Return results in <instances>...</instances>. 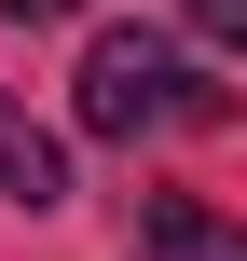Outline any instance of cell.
<instances>
[{
	"label": "cell",
	"mask_w": 247,
	"mask_h": 261,
	"mask_svg": "<svg viewBox=\"0 0 247 261\" xmlns=\"http://www.w3.org/2000/svg\"><path fill=\"white\" fill-rule=\"evenodd\" d=\"M69 110H83V138H124V151H138V138L220 124L234 96H220L165 28H96V41H83V96H69Z\"/></svg>",
	"instance_id": "1"
},
{
	"label": "cell",
	"mask_w": 247,
	"mask_h": 261,
	"mask_svg": "<svg viewBox=\"0 0 247 261\" xmlns=\"http://www.w3.org/2000/svg\"><path fill=\"white\" fill-rule=\"evenodd\" d=\"M0 206H28V220H41V206H69V138H55V124H28L14 96H0Z\"/></svg>",
	"instance_id": "2"
},
{
	"label": "cell",
	"mask_w": 247,
	"mask_h": 261,
	"mask_svg": "<svg viewBox=\"0 0 247 261\" xmlns=\"http://www.w3.org/2000/svg\"><path fill=\"white\" fill-rule=\"evenodd\" d=\"M138 261H247V220L193 206V193H151L138 206Z\"/></svg>",
	"instance_id": "3"
},
{
	"label": "cell",
	"mask_w": 247,
	"mask_h": 261,
	"mask_svg": "<svg viewBox=\"0 0 247 261\" xmlns=\"http://www.w3.org/2000/svg\"><path fill=\"white\" fill-rule=\"evenodd\" d=\"M165 14H179V28H206V41L247 69V0H165Z\"/></svg>",
	"instance_id": "4"
},
{
	"label": "cell",
	"mask_w": 247,
	"mask_h": 261,
	"mask_svg": "<svg viewBox=\"0 0 247 261\" xmlns=\"http://www.w3.org/2000/svg\"><path fill=\"white\" fill-rule=\"evenodd\" d=\"M0 14H28V28H55V14H83V0H0Z\"/></svg>",
	"instance_id": "5"
}]
</instances>
